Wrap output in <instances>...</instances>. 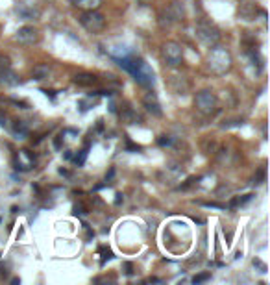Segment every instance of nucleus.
<instances>
[{
    "instance_id": "423d86ee",
    "label": "nucleus",
    "mask_w": 270,
    "mask_h": 285,
    "mask_svg": "<svg viewBox=\"0 0 270 285\" xmlns=\"http://www.w3.org/2000/svg\"><path fill=\"white\" fill-rule=\"evenodd\" d=\"M15 13L25 20H37L41 17V8L32 4L30 0H17L15 2Z\"/></svg>"
},
{
    "instance_id": "9b49d317",
    "label": "nucleus",
    "mask_w": 270,
    "mask_h": 285,
    "mask_svg": "<svg viewBox=\"0 0 270 285\" xmlns=\"http://www.w3.org/2000/svg\"><path fill=\"white\" fill-rule=\"evenodd\" d=\"M73 82L76 83V85H80V87H93L95 83L98 82V80H97V76H95V74L82 73V74H76Z\"/></svg>"
},
{
    "instance_id": "f03ea898",
    "label": "nucleus",
    "mask_w": 270,
    "mask_h": 285,
    "mask_svg": "<svg viewBox=\"0 0 270 285\" xmlns=\"http://www.w3.org/2000/svg\"><path fill=\"white\" fill-rule=\"evenodd\" d=\"M232 54L228 52L224 47H213L208 54V65H209V71L213 74H226L230 69H232Z\"/></svg>"
},
{
    "instance_id": "0eeeda50",
    "label": "nucleus",
    "mask_w": 270,
    "mask_h": 285,
    "mask_svg": "<svg viewBox=\"0 0 270 285\" xmlns=\"http://www.w3.org/2000/svg\"><path fill=\"white\" fill-rule=\"evenodd\" d=\"M196 35H198V39H200L204 45H208V47L217 45V41L220 39L218 30L213 25H209V23H200V25L196 26Z\"/></svg>"
},
{
    "instance_id": "4468645a",
    "label": "nucleus",
    "mask_w": 270,
    "mask_h": 285,
    "mask_svg": "<svg viewBox=\"0 0 270 285\" xmlns=\"http://www.w3.org/2000/svg\"><path fill=\"white\" fill-rule=\"evenodd\" d=\"M13 134H17V136H19V137H25L26 134H28V128H26L25 122H22V121H15Z\"/></svg>"
},
{
    "instance_id": "1a4fd4ad",
    "label": "nucleus",
    "mask_w": 270,
    "mask_h": 285,
    "mask_svg": "<svg viewBox=\"0 0 270 285\" xmlns=\"http://www.w3.org/2000/svg\"><path fill=\"white\" fill-rule=\"evenodd\" d=\"M13 165L17 170H30L34 169L35 165V156L30 152V150H19L17 154H15V160Z\"/></svg>"
},
{
    "instance_id": "f8f14e48",
    "label": "nucleus",
    "mask_w": 270,
    "mask_h": 285,
    "mask_svg": "<svg viewBox=\"0 0 270 285\" xmlns=\"http://www.w3.org/2000/svg\"><path fill=\"white\" fill-rule=\"evenodd\" d=\"M71 4L76 6L78 10H97L102 4V0H71Z\"/></svg>"
},
{
    "instance_id": "f3484780",
    "label": "nucleus",
    "mask_w": 270,
    "mask_h": 285,
    "mask_svg": "<svg viewBox=\"0 0 270 285\" xmlns=\"http://www.w3.org/2000/svg\"><path fill=\"white\" fill-rule=\"evenodd\" d=\"M209 278H211V274H209V272H206V274H200V276H196V278H194V283L206 281V280H209Z\"/></svg>"
},
{
    "instance_id": "6e6552de",
    "label": "nucleus",
    "mask_w": 270,
    "mask_h": 285,
    "mask_svg": "<svg viewBox=\"0 0 270 285\" xmlns=\"http://www.w3.org/2000/svg\"><path fill=\"white\" fill-rule=\"evenodd\" d=\"M15 41L19 45H25V47H30V45H35L39 41V32L34 26H22V28L17 30L15 34Z\"/></svg>"
},
{
    "instance_id": "a211bd4d",
    "label": "nucleus",
    "mask_w": 270,
    "mask_h": 285,
    "mask_svg": "<svg viewBox=\"0 0 270 285\" xmlns=\"http://www.w3.org/2000/svg\"><path fill=\"white\" fill-rule=\"evenodd\" d=\"M44 2H52V0H44Z\"/></svg>"
},
{
    "instance_id": "6ab92c4d",
    "label": "nucleus",
    "mask_w": 270,
    "mask_h": 285,
    "mask_svg": "<svg viewBox=\"0 0 270 285\" xmlns=\"http://www.w3.org/2000/svg\"><path fill=\"white\" fill-rule=\"evenodd\" d=\"M141 2H146V0H141Z\"/></svg>"
},
{
    "instance_id": "f257e3e1",
    "label": "nucleus",
    "mask_w": 270,
    "mask_h": 285,
    "mask_svg": "<svg viewBox=\"0 0 270 285\" xmlns=\"http://www.w3.org/2000/svg\"><path fill=\"white\" fill-rule=\"evenodd\" d=\"M119 65L122 69H126L131 76L135 78V82H139L141 85H152L154 83V71L148 67V63H145L143 59L135 58H121Z\"/></svg>"
},
{
    "instance_id": "2eb2a0df",
    "label": "nucleus",
    "mask_w": 270,
    "mask_h": 285,
    "mask_svg": "<svg viewBox=\"0 0 270 285\" xmlns=\"http://www.w3.org/2000/svg\"><path fill=\"white\" fill-rule=\"evenodd\" d=\"M250 200H252V194H244L242 199H233L230 206H232V208H237V206H242V204L250 202Z\"/></svg>"
},
{
    "instance_id": "7ed1b4c3",
    "label": "nucleus",
    "mask_w": 270,
    "mask_h": 285,
    "mask_svg": "<svg viewBox=\"0 0 270 285\" xmlns=\"http://www.w3.org/2000/svg\"><path fill=\"white\" fill-rule=\"evenodd\" d=\"M80 25L89 32V34H100L106 28V19L104 15L97 10H85L80 17Z\"/></svg>"
},
{
    "instance_id": "ddd939ff",
    "label": "nucleus",
    "mask_w": 270,
    "mask_h": 285,
    "mask_svg": "<svg viewBox=\"0 0 270 285\" xmlns=\"http://www.w3.org/2000/svg\"><path fill=\"white\" fill-rule=\"evenodd\" d=\"M50 74V67L49 65H37L34 69V78L35 80H44V78H49Z\"/></svg>"
},
{
    "instance_id": "20e7f679",
    "label": "nucleus",
    "mask_w": 270,
    "mask_h": 285,
    "mask_svg": "<svg viewBox=\"0 0 270 285\" xmlns=\"http://www.w3.org/2000/svg\"><path fill=\"white\" fill-rule=\"evenodd\" d=\"M194 107L200 113H204V115H213V113L217 112L218 100L211 91L204 89V91L196 93V97H194Z\"/></svg>"
},
{
    "instance_id": "9d476101",
    "label": "nucleus",
    "mask_w": 270,
    "mask_h": 285,
    "mask_svg": "<svg viewBox=\"0 0 270 285\" xmlns=\"http://www.w3.org/2000/svg\"><path fill=\"white\" fill-rule=\"evenodd\" d=\"M143 102H145V107L148 109L150 113H154V115H161L160 100H158V97H155L154 93H148V95H145Z\"/></svg>"
},
{
    "instance_id": "39448f33",
    "label": "nucleus",
    "mask_w": 270,
    "mask_h": 285,
    "mask_svg": "<svg viewBox=\"0 0 270 285\" xmlns=\"http://www.w3.org/2000/svg\"><path fill=\"white\" fill-rule=\"evenodd\" d=\"M161 58L169 67H179L184 61V50L176 41H167L161 49Z\"/></svg>"
},
{
    "instance_id": "dca6fc26",
    "label": "nucleus",
    "mask_w": 270,
    "mask_h": 285,
    "mask_svg": "<svg viewBox=\"0 0 270 285\" xmlns=\"http://www.w3.org/2000/svg\"><path fill=\"white\" fill-rule=\"evenodd\" d=\"M85 158H87V150H82V152H80V156H76V158H74V161H76V165H83V163H85Z\"/></svg>"
}]
</instances>
